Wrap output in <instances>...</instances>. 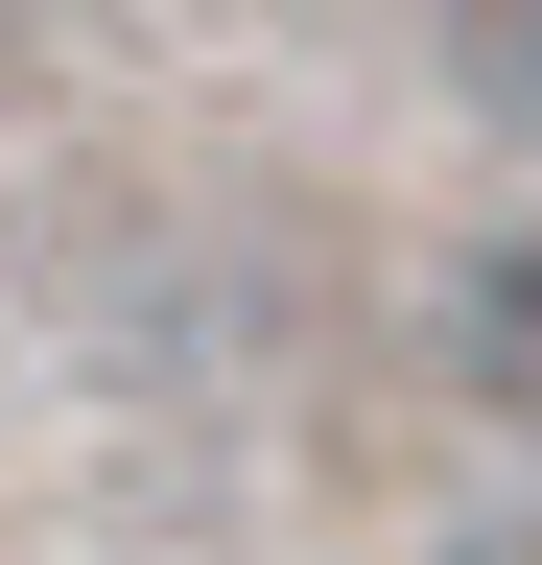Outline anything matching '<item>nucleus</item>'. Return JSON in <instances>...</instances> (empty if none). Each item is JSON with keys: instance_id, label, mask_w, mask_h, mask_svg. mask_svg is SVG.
<instances>
[{"instance_id": "1", "label": "nucleus", "mask_w": 542, "mask_h": 565, "mask_svg": "<svg viewBox=\"0 0 542 565\" xmlns=\"http://www.w3.org/2000/svg\"><path fill=\"white\" fill-rule=\"evenodd\" d=\"M448 377H471V401H496L519 448H542V212H519V236L448 282Z\"/></svg>"}, {"instance_id": "2", "label": "nucleus", "mask_w": 542, "mask_h": 565, "mask_svg": "<svg viewBox=\"0 0 542 565\" xmlns=\"http://www.w3.org/2000/svg\"><path fill=\"white\" fill-rule=\"evenodd\" d=\"M448 71H471V95L542 141V0H448Z\"/></svg>"}, {"instance_id": "3", "label": "nucleus", "mask_w": 542, "mask_h": 565, "mask_svg": "<svg viewBox=\"0 0 542 565\" xmlns=\"http://www.w3.org/2000/svg\"><path fill=\"white\" fill-rule=\"evenodd\" d=\"M448 565H542V542H448Z\"/></svg>"}, {"instance_id": "4", "label": "nucleus", "mask_w": 542, "mask_h": 565, "mask_svg": "<svg viewBox=\"0 0 542 565\" xmlns=\"http://www.w3.org/2000/svg\"><path fill=\"white\" fill-rule=\"evenodd\" d=\"M0 24H24V0H0Z\"/></svg>"}]
</instances>
